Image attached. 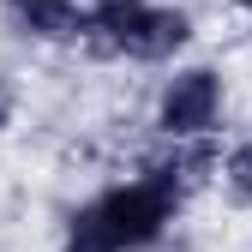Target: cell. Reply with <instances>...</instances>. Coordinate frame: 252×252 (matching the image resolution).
Listing matches in <instances>:
<instances>
[{
	"label": "cell",
	"instance_id": "obj_1",
	"mask_svg": "<svg viewBox=\"0 0 252 252\" xmlns=\"http://www.w3.org/2000/svg\"><path fill=\"white\" fill-rule=\"evenodd\" d=\"M192 42V18L162 0H84V48L108 60L162 66Z\"/></svg>",
	"mask_w": 252,
	"mask_h": 252
},
{
	"label": "cell",
	"instance_id": "obj_2",
	"mask_svg": "<svg viewBox=\"0 0 252 252\" xmlns=\"http://www.w3.org/2000/svg\"><path fill=\"white\" fill-rule=\"evenodd\" d=\"M174 216H180V198H174V192H162L156 180L132 174V180L102 186L90 204H78L72 228H78V234H90V240H102L108 252H150L156 240L174 228Z\"/></svg>",
	"mask_w": 252,
	"mask_h": 252
},
{
	"label": "cell",
	"instance_id": "obj_3",
	"mask_svg": "<svg viewBox=\"0 0 252 252\" xmlns=\"http://www.w3.org/2000/svg\"><path fill=\"white\" fill-rule=\"evenodd\" d=\"M222 120V72L216 66H174V78L156 90V132L162 144H198Z\"/></svg>",
	"mask_w": 252,
	"mask_h": 252
},
{
	"label": "cell",
	"instance_id": "obj_4",
	"mask_svg": "<svg viewBox=\"0 0 252 252\" xmlns=\"http://www.w3.org/2000/svg\"><path fill=\"white\" fill-rule=\"evenodd\" d=\"M0 12L30 42H84V0H0Z\"/></svg>",
	"mask_w": 252,
	"mask_h": 252
},
{
	"label": "cell",
	"instance_id": "obj_5",
	"mask_svg": "<svg viewBox=\"0 0 252 252\" xmlns=\"http://www.w3.org/2000/svg\"><path fill=\"white\" fill-rule=\"evenodd\" d=\"M216 174H222V186H228V198L252 210V138H246V144H234V150L222 156V168H216Z\"/></svg>",
	"mask_w": 252,
	"mask_h": 252
},
{
	"label": "cell",
	"instance_id": "obj_6",
	"mask_svg": "<svg viewBox=\"0 0 252 252\" xmlns=\"http://www.w3.org/2000/svg\"><path fill=\"white\" fill-rule=\"evenodd\" d=\"M60 252H108V246L90 240V234H78V228H66V246H60Z\"/></svg>",
	"mask_w": 252,
	"mask_h": 252
},
{
	"label": "cell",
	"instance_id": "obj_7",
	"mask_svg": "<svg viewBox=\"0 0 252 252\" xmlns=\"http://www.w3.org/2000/svg\"><path fill=\"white\" fill-rule=\"evenodd\" d=\"M6 120H12V90L0 84V126H6Z\"/></svg>",
	"mask_w": 252,
	"mask_h": 252
},
{
	"label": "cell",
	"instance_id": "obj_8",
	"mask_svg": "<svg viewBox=\"0 0 252 252\" xmlns=\"http://www.w3.org/2000/svg\"><path fill=\"white\" fill-rule=\"evenodd\" d=\"M228 6H240V12H252V0H228Z\"/></svg>",
	"mask_w": 252,
	"mask_h": 252
}]
</instances>
